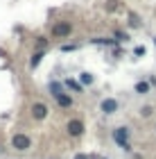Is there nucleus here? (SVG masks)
I'll use <instances>...</instances> for the list:
<instances>
[{"mask_svg":"<svg viewBox=\"0 0 156 159\" xmlns=\"http://www.w3.org/2000/svg\"><path fill=\"white\" fill-rule=\"evenodd\" d=\"M113 141H116L122 150H131V146H129V129L127 127H116L113 129Z\"/></svg>","mask_w":156,"mask_h":159,"instance_id":"obj_1","label":"nucleus"},{"mask_svg":"<svg viewBox=\"0 0 156 159\" xmlns=\"http://www.w3.org/2000/svg\"><path fill=\"white\" fill-rule=\"evenodd\" d=\"M70 32H73V25H70V20H57V23L52 25V37H54V39L70 37Z\"/></svg>","mask_w":156,"mask_h":159,"instance_id":"obj_2","label":"nucleus"},{"mask_svg":"<svg viewBox=\"0 0 156 159\" xmlns=\"http://www.w3.org/2000/svg\"><path fill=\"white\" fill-rule=\"evenodd\" d=\"M11 146L16 148V150H27V148L32 146V139H30L27 134H16V136L11 139Z\"/></svg>","mask_w":156,"mask_h":159,"instance_id":"obj_3","label":"nucleus"},{"mask_svg":"<svg viewBox=\"0 0 156 159\" xmlns=\"http://www.w3.org/2000/svg\"><path fill=\"white\" fill-rule=\"evenodd\" d=\"M32 116L36 118V120H43L48 116V105L45 102H34L32 105Z\"/></svg>","mask_w":156,"mask_h":159,"instance_id":"obj_4","label":"nucleus"},{"mask_svg":"<svg viewBox=\"0 0 156 159\" xmlns=\"http://www.w3.org/2000/svg\"><path fill=\"white\" fill-rule=\"evenodd\" d=\"M68 134L70 136H82L84 134V123L79 118H73V120L68 123Z\"/></svg>","mask_w":156,"mask_h":159,"instance_id":"obj_5","label":"nucleus"},{"mask_svg":"<svg viewBox=\"0 0 156 159\" xmlns=\"http://www.w3.org/2000/svg\"><path fill=\"white\" fill-rule=\"evenodd\" d=\"M102 111L104 114H116L118 111V100H113V98L102 100Z\"/></svg>","mask_w":156,"mask_h":159,"instance_id":"obj_6","label":"nucleus"},{"mask_svg":"<svg viewBox=\"0 0 156 159\" xmlns=\"http://www.w3.org/2000/svg\"><path fill=\"white\" fill-rule=\"evenodd\" d=\"M57 100V105L59 107H63V109H68V107H73V98L68 96V93H61L59 98H54Z\"/></svg>","mask_w":156,"mask_h":159,"instance_id":"obj_7","label":"nucleus"},{"mask_svg":"<svg viewBox=\"0 0 156 159\" xmlns=\"http://www.w3.org/2000/svg\"><path fill=\"white\" fill-rule=\"evenodd\" d=\"M43 57H45V52H43V50L34 52V55H32V59H30V66H32V68H36L39 64H41V59H43Z\"/></svg>","mask_w":156,"mask_h":159,"instance_id":"obj_8","label":"nucleus"},{"mask_svg":"<svg viewBox=\"0 0 156 159\" xmlns=\"http://www.w3.org/2000/svg\"><path fill=\"white\" fill-rule=\"evenodd\" d=\"M50 91H52V96H54V98H59L61 93H63V86H61L59 82H50Z\"/></svg>","mask_w":156,"mask_h":159,"instance_id":"obj_9","label":"nucleus"},{"mask_svg":"<svg viewBox=\"0 0 156 159\" xmlns=\"http://www.w3.org/2000/svg\"><path fill=\"white\" fill-rule=\"evenodd\" d=\"M147 91H150V82H138L136 84V93L143 96V93H147Z\"/></svg>","mask_w":156,"mask_h":159,"instance_id":"obj_10","label":"nucleus"},{"mask_svg":"<svg viewBox=\"0 0 156 159\" xmlns=\"http://www.w3.org/2000/svg\"><path fill=\"white\" fill-rule=\"evenodd\" d=\"M79 80H82V84H93V75L91 73H82Z\"/></svg>","mask_w":156,"mask_h":159,"instance_id":"obj_11","label":"nucleus"},{"mask_svg":"<svg viewBox=\"0 0 156 159\" xmlns=\"http://www.w3.org/2000/svg\"><path fill=\"white\" fill-rule=\"evenodd\" d=\"M66 86H70V89H73V91H77V93L82 91V86L77 84V82H73V80H68V82H66Z\"/></svg>","mask_w":156,"mask_h":159,"instance_id":"obj_12","label":"nucleus"},{"mask_svg":"<svg viewBox=\"0 0 156 159\" xmlns=\"http://www.w3.org/2000/svg\"><path fill=\"white\" fill-rule=\"evenodd\" d=\"M129 37H127V32H116V41H127Z\"/></svg>","mask_w":156,"mask_h":159,"instance_id":"obj_13","label":"nucleus"},{"mask_svg":"<svg viewBox=\"0 0 156 159\" xmlns=\"http://www.w3.org/2000/svg\"><path fill=\"white\" fill-rule=\"evenodd\" d=\"M36 46H39V48H45V46H48V39L39 37V39H36Z\"/></svg>","mask_w":156,"mask_h":159,"instance_id":"obj_14","label":"nucleus"},{"mask_svg":"<svg viewBox=\"0 0 156 159\" xmlns=\"http://www.w3.org/2000/svg\"><path fill=\"white\" fill-rule=\"evenodd\" d=\"M140 114H143V116H150V114H152V107H143V111H140Z\"/></svg>","mask_w":156,"mask_h":159,"instance_id":"obj_15","label":"nucleus"},{"mask_svg":"<svg viewBox=\"0 0 156 159\" xmlns=\"http://www.w3.org/2000/svg\"><path fill=\"white\" fill-rule=\"evenodd\" d=\"M133 52H136V55H138V57H140V55H145V48H143V46H138V48H136V50H133Z\"/></svg>","mask_w":156,"mask_h":159,"instance_id":"obj_16","label":"nucleus"},{"mask_svg":"<svg viewBox=\"0 0 156 159\" xmlns=\"http://www.w3.org/2000/svg\"><path fill=\"white\" fill-rule=\"evenodd\" d=\"M77 46H68V43H66V46H61V50H63V52H68V50H75Z\"/></svg>","mask_w":156,"mask_h":159,"instance_id":"obj_17","label":"nucleus"},{"mask_svg":"<svg viewBox=\"0 0 156 159\" xmlns=\"http://www.w3.org/2000/svg\"><path fill=\"white\" fill-rule=\"evenodd\" d=\"M75 159H88V155H82L79 152V155H75Z\"/></svg>","mask_w":156,"mask_h":159,"instance_id":"obj_18","label":"nucleus"},{"mask_svg":"<svg viewBox=\"0 0 156 159\" xmlns=\"http://www.w3.org/2000/svg\"><path fill=\"white\" fill-rule=\"evenodd\" d=\"M154 43H156V39H154Z\"/></svg>","mask_w":156,"mask_h":159,"instance_id":"obj_19","label":"nucleus"}]
</instances>
